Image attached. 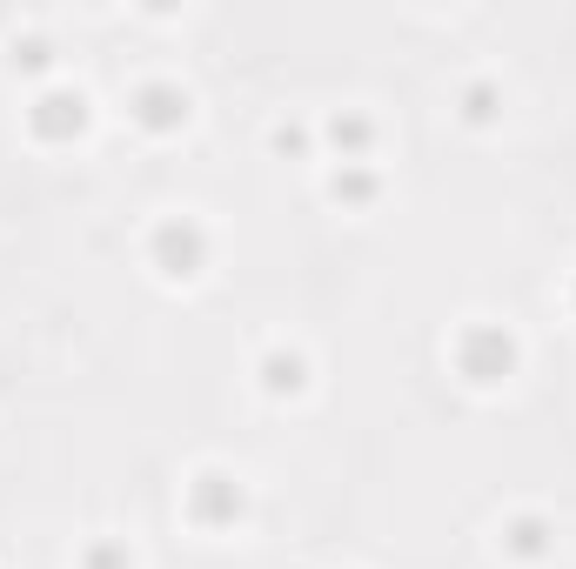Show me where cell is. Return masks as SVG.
<instances>
[{"label":"cell","mask_w":576,"mask_h":569,"mask_svg":"<svg viewBox=\"0 0 576 569\" xmlns=\"http://www.w3.org/2000/svg\"><path fill=\"white\" fill-rule=\"evenodd\" d=\"M161 262H168V275H195L201 235L188 228V221H168V228H161Z\"/></svg>","instance_id":"6da1fadb"},{"label":"cell","mask_w":576,"mask_h":569,"mask_svg":"<svg viewBox=\"0 0 576 569\" xmlns=\"http://www.w3.org/2000/svg\"><path fill=\"white\" fill-rule=\"evenodd\" d=\"M34 121H41L47 134H61V128H81V94H47Z\"/></svg>","instance_id":"7a4b0ae2"},{"label":"cell","mask_w":576,"mask_h":569,"mask_svg":"<svg viewBox=\"0 0 576 569\" xmlns=\"http://www.w3.org/2000/svg\"><path fill=\"white\" fill-rule=\"evenodd\" d=\"M201 509L228 516V509H242V489H228V476H201Z\"/></svg>","instance_id":"3957f363"},{"label":"cell","mask_w":576,"mask_h":569,"mask_svg":"<svg viewBox=\"0 0 576 569\" xmlns=\"http://www.w3.org/2000/svg\"><path fill=\"white\" fill-rule=\"evenodd\" d=\"M175 114H181L175 88H148V94H141V121H155V128H161V121H175Z\"/></svg>","instance_id":"277c9868"},{"label":"cell","mask_w":576,"mask_h":569,"mask_svg":"<svg viewBox=\"0 0 576 569\" xmlns=\"http://www.w3.org/2000/svg\"><path fill=\"white\" fill-rule=\"evenodd\" d=\"M295 382H302V362H295V355H275V362H268V389H295Z\"/></svg>","instance_id":"5b68a950"}]
</instances>
